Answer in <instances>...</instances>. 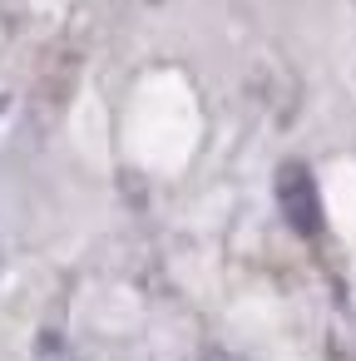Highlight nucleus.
<instances>
[{"label":"nucleus","instance_id":"nucleus-1","mask_svg":"<svg viewBox=\"0 0 356 361\" xmlns=\"http://www.w3.org/2000/svg\"><path fill=\"white\" fill-rule=\"evenodd\" d=\"M277 198H282V213L287 223L302 233V238H317L321 233V198H317V183L302 164H287L277 173Z\"/></svg>","mask_w":356,"mask_h":361}]
</instances>
